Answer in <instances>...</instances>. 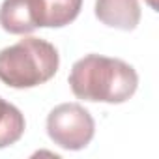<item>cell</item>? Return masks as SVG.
<instances>
[{
  "instance_id": "obj_5",
  "label": "cell",
  "mask_w": 159,
  "mask_h": 159,
  "mask_svg": "<svg viewBox=\"0 0 159 159\" xmlns=\"http://www.w3.org/2000/svg\"><path fill=\"white\" fill-rule=\"evenodd\" d=\"M96 17L107 26L135 30L140 21L139 0H96Z\"/></svg>"
},
{
  "instance_id": "obj_4",
  "label": "cell",
  "mask_w": 159,
  "mask_h": 159,
  "mask_svg": "<svg viewBox=\"0 0 159 159\" xmlns=\"http://www.w3.org/2000/svg\"><path fill=\"white\" fill-rule=\"evenodd\" d=\"M0 26L10 34H30L39 28V0H4Z\"/></svg>"
},
{
  "instance_id": "obj_2",
  "label": "cell",
  "mask_w": 159,
  "mask_h": 159,
  "mask_svg": "<svg viewBox=\"0 0 159 159\" xmlns=\"http://www.w3.org/2000/svg\"><path fill=\"white\" fill-rule=\"evenodd\" d=\"M58 66L56 47L30 36L0 51V81L11 88H34L51 81Z\"/></svg>"
},
{
  "instance_id": "obj_6",
  "label": "cell",
  "mask_w": 159,
  "mask_h": 159,
  "mask_svg": "<svg viewBox=\"0 0 159 159\" xmlns=\"http://www.w3.org/2000/svg\"><path fill=\"white\" fill-rule=\"evenodd\" d=\"M83 0H39V28H60L77 19Z\"/></svg>"
},
{
  "instance_id": "obj_1",
  "label": "cell",
  "mask_w": 159,
  "mask_h": 159,
  "mask_svg": "<svg viewBox=\"0 0 159 159\" xmlns=\"http://www.w3.org/2000/svg\"><path fill=\"white\" fill-rule=\"evenodd\" d=\"M69 86L75 98L84 101L124 103L137 92L139 75L120 58L86 54L73 64Z\"/></svg>"
},
{
  "instance_id": "obj_7",
  "label": "cell",
  "mask_w": 159,
  "mask_h": 159,
  "mask_svg": "<svg viewBox=\"0 0 159 159\" xmlns=\"http://www.w3.org/2000/svg\"><path fill=\"white\" fill-rule=\"evenodd\" d=\"M25 125L26 124L23 112L15 105L0 98V148L15 144L23 137Z\"/></svg>"
},
{
  "instance_id": "obj_8",
  "label": "cell",
  "mask_w": 159,
  "mask_h": 159,
  "mask_svg": "<svg viewBox=\"0 0 159 159\" xmlns=\"http://www.w3.org/2000/svg\"><path fill=\"white\" fill-rule=\"evenodd\" d=\"M148 4H150L152 8H155V0H148Z\"/></svg>"
},
{
  "instance_id": "obj_3",
  "label": "cell",
  "mask_w": 159,
  "mask_h": 159,
  "mask_svg": "<svg viewBox=\"0 0 159 159\" xmlns=\"http://www.w3.org/2000/svg\"><path fill=\"white\" fill-rule=\"evenodd\" d=\"M92 114L79 103H62L47 116V133L64 150H83L94 139Z\"/></svg>"
}]
</instances>
